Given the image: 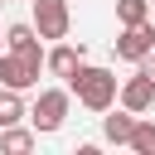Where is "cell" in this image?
<instances>
[{
    "label": "cell",
    "mask_w": 155,
    "mask_h": 155,
    "mask_svg": "<svg viewBox=\"0 0 155 155\" xmlns=\"http://www.w3.org/2000/svg\"><path fill=\"white\" fill-rule=\"evenodd\" d=\"M0 48H5V34H0Z\"/></svg>",
    "instance_id": "obj_15"
},
{
    "label": "cell",
    "mask_w": 155,
    "mask_h": 155,
    "mask_svg": "<svg viewBox=\"0 0 155 155\" xmlns=\"http://www.w3.org/2000/svg\"><path fill=\"white\" fill-rule=\"evenodd\" d=\"M5 48H10V53H19L24 63L44 68V39L34 34V24H10V29H5Z\"/></svg>",
    "instance_id": "obj_6"
},
{
    "label": "cell",
    "mask_w": 155,
    "mask_h": 155,
    "mask_svg": "<svg viewBox=\"0 0 155 155\" xmlns=\"http://www.w3.org/2000/svg\"><path fill=\"white\" fill-rule=\"evenodd\" d=\"M116 19L121 24H145L150 19V0H116Z\"/></svg>",
    "instance_id": "obj_13"
},
{
    "label": "cell",
    "mask_w": 155,
    "mask_h": 155,
    "mask_svg": "<svg viewBox=\"0 0 155 155\" xmlns=\"http://www.w3.org/2000/svg\"><path fill=\"white\" fill-rule=\"evenodd\" d=\"M150 15H155V0H150Z\"/></svg>",
    "instance_id": "obj_16"
},
{
    "label": "cell",
    "mask_w": 155,
    "mask_h": 155,
    "mask_svg": "<svg viewBox=\"0 0 155 155\" xmlns=\"http://www.w3.org/2000/svg\"><path fill=\"white\" fill-rule=\"evenodd\" d=\"M68 107H73V92H68V87H44V92H39V102H34L24 116H29L34 136H53V131L68 121Z\"/></svg>",
    "instance_id": "obj_2"
},
{
    "label": "cell",
    "mask_w": 155,
    "mask_h": 155,
    "mask_svg": "<svg viewBox=\"0 0 155 155\" xmlns=\"http://www.w3.org/2000/svg\"><path fill=\"white\" fill-rule=\"evenodd\" d=\"M136 155H155V121H145V116H136V126H131V140H126Z\"/></svg>",
    "instance_id": "obj_12"
},
{
    "label": "cell",
    "mask_w": 155,
    "mask_h": 155,
    "mask_svg": "<svg viewBox=\"0 0 155 155\" xmlns=\"http://www.w3.org/2000/svg\"><path fill=\"white\" fill-rule=\"evenodd\" d=\"M116 102H121L126 111H136V116H145V111L155 107V87H150V82H145L140 73H136V78H126V82L116 87Z\"/></svg>",
    "instance_id": "obj_8"
},
{
    "label": "cell",
    "mask_w": 155,
    "mask_h": 155,
    "mask_svg": "<svg viewBox=\"0 0 155 155\" xmlns=\"http://www.w3.org/2000/svg\"><path fill=\"white\" fill-rule=\"evenodd\" d=\"M34 5V34L39 39H68V29H73V10H68V0H29Z\"/></svg>",
    "instance_id": "obj_3"
},
{
    "label": "cell",
    "mask_w": 155,
    "mask_h": 155,
    "mask_svg": "<svg viewBox=\"0 0 155 155\" xmlns=\"http://www.w3.org/2000/svg\"><path fill=\"white\" fill-rule=\"evenodd\" d=\"M0 5H5V0H0Z\"/></svg>",
    "instance_id": "obj_17"
},
{
    "label": "cell",
    "mask_w": 155,
    "mask_h": 155,
    "mask_svg": "<svg viewBox=\"0 0 155 155\" xmlns=\"http://www.w3.org/2000/svg\"><path fill=\"white\" fill-rule=\"evenodd\" d=\"M34 140H39V136H34V126H29V131H24L19 121H15V126H0V150H5V155H29V150H34Z\"/></svg>",
    "instance_id": "obj_10"
},
{
    "label": "cell",
    "mask_w": 155,
    "mask_h": 155,
    "mask_svg": "<svg viewBox=\"0 0 155 155\" xmlns=\"http://www.w3.org/2000/svg\"><path fill=\"white\" fill-rule=\"evenodd\" d=\"M107 111H111V107H107ZM131 126H136V111H126V107L111 111V116H102V136H107L111 145H126V140H131Z\"/></svg>",
    "instance_id": "obj_9"
},
{
    "label": "cell",
    "mask_w": 155,
    "mask_h": 155,
    "mask_svg": "<svg viewBox=\"0 0 155 155\" xmlns=\"http://www.w3.org/2000/svg\"><path fill=\"white\" fill-rule=\"evenodd\" d=\"M24 92H15V87H0V126H15V121H24Z\"/></svg>",
    "instance_id": "obj_11"
},
{
    "label": "cell",
    "mask_w": 155,
    "mask_h": 155,
    "mask_svg": "<svg viewBox=\"0 0 155 155\" xmlns=\"http://www.w3.org/2000/svg\"><path fill=\"white\" fill-rule=\"evenodd\" d=\"M82 58H87V48H82V44H63V39H58L53 48H44V73H53V78H68V73H73Z\"/></svg>",
    "instance_id": "obj_7"
},
{
    "label": "cell",
    "mask_w": 155,
    "mask_h": 155,
    "mask_svg": "<svg viewBox=\"0 0 155 155\" xmlns=\"http://www.w3.org/2000/svg\"><path fill=\"white\" fill-rule=\"evenodd\" d=\"M39 73H44V68H34V63H24L19 53L0 48V87H15V92H29V87L39 82Z\"/></svg>",
    "instance_id": "obj_5"
},
{
    "label": "cell",
    "mask_w": 155,
    "mask_h": 155,
    "mask_svg": "<svg viewBox=\"0 0 155 155\" xmlns=\"http://www.w3.org/2000/svg\"><path fill=\"white\" fill-rule=\"evenodd\" d=\"M136 73H140V78H145V82L155 87V48H150L145 58H136Z\"/></svg>",
    "instance_id": "obj_14"
},
{
    "label": "cell",
    "mask_w": 155,
    "mask_h": 155,
    "mask_svg": "<svg viewBox=\"0 0 155 155\" xmlns=\"http://www.w3.org/2000/svg\"><path fill=\"white\" fill-rule=\"evenodd\" d=\"M150 48H155V24H150V19H145V24H121V34H116V44H111V53L126 58V63L145 58Z\"/></svg>",
    "instance_id": "obj_4"
},
{
    "label": "cell",
    "mask_w": 155,
    "mask_h": 155,
    "mask_svg": "<svg viewBox=\"0 0 155 155\" xmlns=\"http://www.w3.org/2000/svg\"><path fill=\"white\" fill-rule=\"evenodd\" d=\"M63 82H68V92H73L87 111H107V107H116V73H111V68L78 63Z\"/></svg>",
    "instance_id": "obj_1"
}]
</instances>
